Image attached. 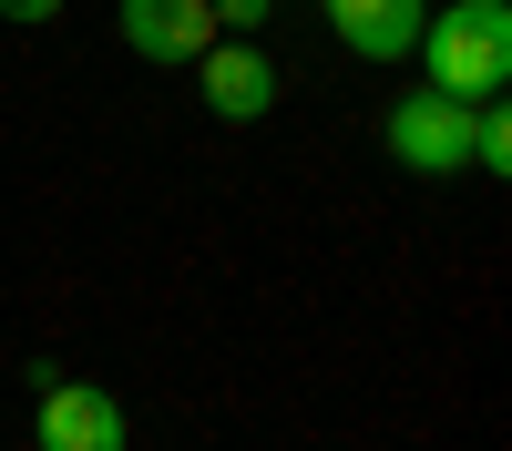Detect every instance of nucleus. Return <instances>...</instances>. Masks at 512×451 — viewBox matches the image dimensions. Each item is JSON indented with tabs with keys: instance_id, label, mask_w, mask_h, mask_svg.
<instances>
[{
	"instance_id": "obj_1",
	"label": "nucleus",
	"mask_w": 512,
	"mask_h": 451,
	"mask_svg": "<svg viewBox=\"0 0 512 451\" xmlns=\"http://www.w3.org/2000/svg\"><path fill=\"white\" fill-rule=\"evenodd\" d=\"M420 62H431L441 103H492L512 82V11L502 0H451V11L420 21Z\"/></svg>"
},
{
	"instance_id": "obj_2",
	"label": "nucleus",
	"mask_w": 512,
	"mask_h": 451,
	"mask_svg": "<svg viewBox=\"0 0 512 451\" xmlns=\"http://www.w3.org/2000/svg\"><path fill=\"white\" fill-rule=\"evenodd\" d=\"M390 154L410 164V175H461V164H472V103H441L431 82L400 93L390 103Z\"/></svg>"
},
{
	"instance_id": "obj_3",
	"label": "nucleus",
	"mask_w": 512,
	"mask_h": 451,
	"mask_svg": "<svg viewBox=\"0 0 512 451\" xmlns=\"http://www.w3.org/2000/svg\"><path fill=\"white\" fill-rule=\"evenodd\" d=\"M41 451H123V400L93 380H52L41 390Z\"/></svg>"
},
{
	"instance_id": "obj_4",
	"label": "nucleus",
	"mask_w": 512,
	"mask_h": 451,
	"mask_svg": "<svg viewBox=\"0 0 512 451\" xmlns=\"http://www.w3.org/2000/svg\"><path fill=\"white\" fill-rule=\"evenodd\" d=\"M205 113L267 123V113H277V62L256 52V41H205Z\"/></svg>"
},
{
	"instance_id": "obj_5",
	"label": "nucleus",
	"mask_w": 512,
	"mask_h": 451,
	"mask_svg": "<svg viewBox=\"0 0 512 451\" xmlns=\"http://www.w3.org/2000/svg\"><path fill=\"white\" fill-rule=\"evenodd\" d=\"M205 31H216L205 0H123V41L144 62H205Z\"/></svg>"
},
{
	"instance_id": "obj_6",
	"label": "nucleus",
	"mask_w": 512,
	"mask_h": 451,
	"mask_svg": "<svg viewBox=\"0 0 512 451\" xmlns=\"http://www.w3.org/2000/svg\"><path fill=\"white\" fill-rule=\"evenodd\" d=\"M420 0H328V31L349 41L359 62H400V52H420Z\"/></svg>"
},
{
	"instance_id": "obj_7",
	"label": "nucleus",
	"mask_w": 512,
	"mask_h": 451,
	"mask_svg": "<svg viewBox=\"0 0 512 451\" xmlns=\"http://www.w3.org/2000/svg\"><path fill=\"white\" fill-rule=\"evenodd\" d=\"M472 164H482V175H502V164H512V113H472Z\"/></svg>"
},
{
	"instance_id": "obj_8",
	"label": "nucleus",
	"mask_w": 512,
	"mask_h": 451,
	"mask_svg": "<svg viewBox=\"0 0 512 451\" xmlns=\"http://www.w3.org/2000/svg\"><path fill=\"white\" fill-rule=\"evenodd\" d=\"M205 11H216V31H256V21H267V0H205Z\"/></svg>"
},
{
	"instance_id": "obj_9",
	"label": "nucleus",
	"mask_w": 512,
	"mask_h": 451,
	"mask_svg": "<svg viewBox=\"0 0 512 451\" xmlns=\"http://www.w3.org/2000/svg\"><path fill=\"white\" fill-rule=\"evenodd\" d=\"M52 11H62V0H0V21H21V31H41Z\"/></svg>"
}]
</instances>
